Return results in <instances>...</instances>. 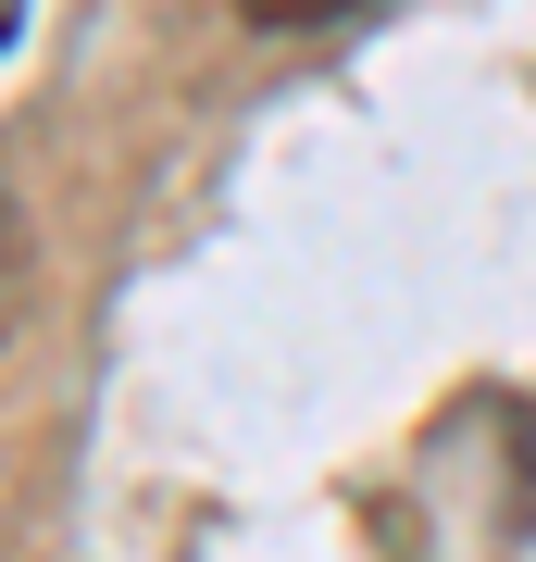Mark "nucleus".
Returning a JSON list of instances; mask_svg holds the SVG:
<instances>
[{"instance_id":"nucleus-1","label":"nucleus","mask_w":536,"mask_h":562,"mask_svg":"<svg viewBox=\"0 0 536 562\" xmlns=\"http://www.w3.org/2000/svg\"><path fill=\"white\" fill-rule=\"evenodd\" d=\"M238 13H250V25H338L350 0H238Z\"/></svg>"},{"instance_id":"nucleus-2","label":"nucleus","mask_w":536,"mask_h":562,"mask_svg":"<svg viewBox=\"0 0 536 562\" xmlns=\"http://www.w3.org/2000/svg\"><path fill=\"white\" fill-rule=\"evenodd\" d=\"M13 25H25V0H0V50H13Z\"/></svg>"}]
</instances>
